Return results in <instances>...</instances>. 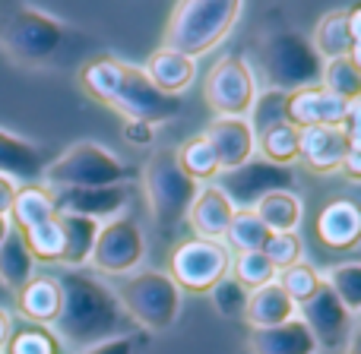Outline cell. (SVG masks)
<instances>
[{
  "label": "cell",
  "instance_id": "cell-1",
  "mask_svg": "<svg viewBox=\"0 0 361 354\" xmlns=\"http://www.w3.org/2000/svg\"><path fill=\"white\" fill-rule=\"evenodd\" d=\"M57 282H61L63 304L51 332L57 336L61 348H73L80 354L99 342L124 336L127 313L121 310L118 298L114 291H108V285H102L92 275L73 272V269L63 272Z\"/></svg>",
  "mask_w": 361,
  "mask_h": 354
},
{
  "label": "cell",
  "instance_id": "cell-36",
  "mask_svg": "<svg viewBox=\"0 0 361 354\" xmlns=\"http://www.w3.org/2000/svg\"><path fill=\"white\" fill-rule=\"evenodd\" d=\"M324 282L352 317L361 313V263H339L330 269V275H324Z\"/></svg>",
  "mask_w": 361,
  "mask_h": 354
},
{
  "label": "cell",
  "instance_id": "cell-9",
  "mask_svg": "<svg viewBox=\"0 0 361 354\" xmlns=\"http://www.w3.org/2000/svg\"><path fill=\"white\" fill-rule=\"evenodd\" d=\"M225 275H231V250L222 241L190 237L169 260V279L187 294H209Z\"/></svg>",
  "mask_w": 361,
  "mask_h": 354
},
{
  "label": "cell",
  "instance_id": "cell-47",
  "mask_svg": "<svg viewBox=\"0 0 361 354\" xmlns=\"http://www.w3.org/2000/svg\"><path fill=\"white\" fill-rule=\"evenodd\" d=\"M345 354H361V336H358V332H352V336H349V345H345Z\"/></svg>",
  "mask_w": 361,
  "mask_h": 354
},
{
  "label": "cell",
  "instance_id": "cell-5",
  "mask_svg": "<svg viewBox=\"0 0 361 354\" xmlns=\"http://www.w3.org/2000/svg\"><path fill=\"white\" fill-rule=\"evenodd\" d=\"M42 177L51 190H89V187L130 184L137 171L127 162H121L114 152H108L105 146L92 143V139H80L57 158H51Z\"/></svg>",
  "mask_w": 361,
  "mask_h": 354
},
{
  "label": "cell",
  "instance_id": "cell-3",
  "mask_svg": "<svg viewBox=\"0 0 361 354\" xmlns=\"http://www.w3.org/2000/svg\"><path fill=\"white\" fill-rule=\"evenodd\" d=\"M241 10L244 4H238V0H184V4H175L169 25H165L162 48L197 61L231 35L235 23L241 19Z\"/></svg>",
  "mask_w": 361,
  "mask_h": 354
},
{
  "label": "cell",
  "instance_id": "cell-49",
  "mask_svg": "<svg viewBox=\"0 0 361 354\" xmlns=\"http://www.w3.org/2000/svg\"><path fill=\"white\" fill-rule=\"evenodd\" d=\"M6 298V291H4V288H0V301H4Z\"/></svg>",
  "mask_w": 361,
  "mask_h": 354
},
{
  "label": "cell",
  "instance_id": "cell-38",
  "mask_svg": "<svg viewBox=\"0 0 361 354\" xmlns=\"http://www.w3.org/2000/svg\"><path fill=\"white\" fill-rule=\"evenodd\" d=\"M320 282H324V275H320L317 269L311 266V263L288 266V269H282V272L276 275V285H279L282 291H286L288 298L295 301V304H301V301L311 298V294L320 288Z\"/></svg>",
  "mask_w": 361,
  "mask_h": 354
},
{
  "label": "cell",
  "instance_id": "cell-42",
  "mask_svg": "<svg viewBox=\"0 0 361 354\" xmlns=\"http://www.w3.org/2000/svg\"><path fill=\"white\" fill-rule=\"evenodd\" d=\"M124 139L133 146H152L156 127L146 124V120H124Z\"/></svg>",
  "mask_w": 361,
  "mask_h": 354
},
{
  "label": "cell",
  "instance_id": "cell-21",
  "mask_svg": "<svg viewBox=\"0 0 361 354\" xmlns=\"http://www.w3.org/2000/svg\"><path fill=\"white\" fill-rule=\"evenodd\" d=\"M317 237L330 250H355L361 241V212L352 199H333L317 215Z\"/></svg>",
  "mask_w": 361,
  "mask_h": 354
},
{
  "label": "cell",
  "instance_id": "cell-23",
  "mask_svg": "<svg viewBox=\"0 0 361 354\" xmlns=\"http://www.w3.org/2000/svg\"><path fill=\"white\" fill-rule=\"evenodd\" d=\"M314 345L307 326L298 317L288 320L282 326H269V329H250L247 351L244 354H314Z\"/></svg>",
  "mask_w": 361,
  "mask_h": 354
},
{
  "label": "cell",
  "instance_id": "cell-16",
  "mask_svg": "<svg viewBox=\"0 0 361 354\" xmlns=\"http://www.w3.org/2000/svg\"><path fill=\"white\" fill-rule=\"evenodd\" d=\"M349 101L330 95L324 86H311L292 92L286 101V120L295 130H305V127H339L343 118L349 114Z\"/></svg>",
  "mask_w": 361,
  "mask_h": 354
},
{
  "label": "cell",
  "instance_id": "cell-14",
  "mask_svg": "<svg viewBox=\"0 0 361 354\" xmlns=\"http://www.w3.org/2000/svg\"><path fill=\"white\" fill-rule=\"evenodd\" d=\"M298 320L307 326L314 345H324V348H339L352 332V313L339 304L326 282H320L317 291L298 304Z\"/></svg>",
  "mask_w": 361,
  "mask_h": 354
},
{
  "label": "cell",
  "instance_id": "cell-46",
  "mask_svg": "<svg viewBox=\"0 0 361 354\" xmlns=\"http://www.w3.org/2000/svg\"><path fill=\"white\" fill-rule=\"evenodd\" d=\"M10 332H13V317H10V310H6V307H0V351H4Z\"/></svg>",
  "mask_w": 361,
  "mask_h": 354
},
{
  "label": "cell",
  "instance_id": "cell-40",
  "mask_svg": "<svg viewBox=\"0 0 361 354\" xmlns=\"http://www.w3.org/2000/svg\"><path fill=\"white\" fill-rule=\"evenodd\" d=\"M286 101H288L286 92H273V89L257 92V101L247 114L250 118L247 124H250V130H254V137L260 130H267V127H273V124H286Z\"/></svg>",
  "mask_w": 361,
  "mask_h": 354
},
{
  "label": "cell",
  "instance_id": "cell-22",
  "mask_svg": "<svg viewBox=\"0 0 361 354\" xmlns=\"http://www.w3.org/2000/svg\"><path fill=\"white\" fill-rule=\"evenodd\" d=\"M143 73L162 95L178 99V95H184L187 89L193 86V80H197V61H190V57H184V54H175V51L159 48L149 54Z\"/></svg>",
  "mask_w": 361,
  "mask_h": 354
},
{
  "label": "cell",
  "instance_id": "cell-28",
  "mask_svg": "<svg viewBox=\"0 0 361 354\" xmlns=\"http://www.w3.org/2000/svg\"><path fill=\"white\" fill-rule=\"evenodd\" d=\"M32 266H35V260H32L23 234H19L16 228H10L4 237V244H0V288L16 294L19 288L35 275Z\"/></svg>",
  "mask_w": 361,
  "mask_h": 354
},
{
  "label": "cell",
  "instance_id": "cell-41",
  "mask_svg": "<svg viewBox=\"0 0 361 354\" xmlns=\"http://www.w3.org/2000/svg\"><path fill=\"white\" fill-rule=\"evenodd\" d=\"M212 304H216V310L222 313L225 320H238L244 317V304H247V291H244L241 285H238L231 275H225L222 282H219L216 288L209 291Z\"/></svg>",
  "mask_w": 361,
  "mask_h": 354
},
{
  "label": "cell",
  "instance_id": "cell-44",
  "mask_svg": "<svg viewBox=\"0 0 361 354\" xmlns=\"http://www.w3.org/2000/svg\"><path fill=\"white\" fill-rule=\"evenodd\" d=\"M339 171H343L345 180H352V184H358V180H361V143H355L349 152H345Z\"/></svg>",
  "mask_w": 361,
  "mask_h": 354
},
{
  "label": "cell",
  "instance_id": "cell-20",
  "mask_svg": "<svg viewBox=\"0 0 361 354\" xmlns=\"http://www.w3.org/2000/svg\"><path fill=\"white\" fill-rule=\"evenodd\" d=\"M61 304H63V294H61V282H57L54 275H32L16 291L19 313H23V320L32 326L51 329L57 313H61Z\"/></svg>",
  "mask_w": 361,
  "mask_h": 354
},
{
  "label": "cell",
  "instance_id": "cell-45",
  "mask_svg": "<svg viewBox=\"0 0 361 354\" xmlns=\"http://www.w3.org/2000/svg\"><path fill=\"white\" fill-rule=\"evenodd\" d=\"M16 180L10 177H0V218H10V209H13V199H16Z\"/></svg>",
  "mask_w": 361,
  "mask_h": 354
},
{
  "label": "cell",
  "instance_id": "cell-43",
  "mask_svg": "<svg viewBox=\"0 0 361 354\" xmlns=\"http://www.w3.org/2000/svg\"><path fill=\"white\" fill-rule=\"evenodd\" d=\"M133 351H137L133 336H118V339H108V342L92 345V348H86L80 354H133Z\"/></svg>",
  "mask_w": 361,
  "mask_h": 354
},
{
  "label": "cell",
  "instance_id": "cell-19",
  "mask_svg": "<svg viewBox=\"0 0 361 354\" xmlns=\"http://www.w3.org/2000/svg\"><path fill=\"white\" fill-rule=\"evenodd\" d=\"M231 215H235V206L228 203V196H225L216 184H206V187H200V193L190 203V212H187L184 222L190 225L193 237L222 241L231 225Z\"/></svg>",
  "mask_w": 361,
  "mask_h": 354
},
{
  "label": "cell",
  "instance_id": "cell-31",
  "mask_svg": "<svg viewBox=\"0 0 361 354\" xmlns=\"http://www.w3.org/2000/svg\"><path fill=\"white\" fill-rule=\"evenodd\" d=\"M320 86L330 95L358 105L361 99V63L358 57H336V61H324V73H320Z\"/></svg>",
  "mask_w": 361,
  "mask_h": 354
},
{
  "label": "cell",
  "instance_id": "cell-27",
  "mask_svg": "<svg viewBox=\"0 0 361 354\" xmlns=\"http://www.w3.org/2000/svg\"><path fill=\"white\" fill-rule=\"evenodd\" d=\"M61 222V234H63V253L57 266H67V269H80L89 263L95 247V237H99V222L92 218H82V215H57Z\"/></svg>",
  "mask_w": 361,
  "mask_h": 354
},
{
  "label": "cell",
  "instance_id": "cell-25",
  "mask_svg": "<svg viewBox=\"0 0 361 354\" xmlns=\"http://www.w3.org/2000/svg\"><path fill=\"white\" fill-rule=\"evenodd\" d=\"M44 171V156L35 143L0 130V177L10 180H35Z\"/></svg>",
  "mask_w": 361,
  "mask_h": 354
},
{
  "label": "cell",
  "instance_id": "cell-39",
  "mask_svg": "<svg viewBox=\"0 0 361 354\" xmlns=\"http://www.w3.org/2000/svg\"><path fill=\"white\" fill-rule=\"evenodd\" d=\"M263 256L273 263L276 272L288 266H298L305 263V244H301L298 231H286V234H269L267 244H263Z\"/></svg>",
  "mask_w": 361,
  "mask_h": 354
},
{
  "label": "cell",
  "instance_id": "cell-13",
  "mask_svg": "<svg viewBox=\"0 0 361 354\" xmlns=\"http://www.w3.org/2000/svg\"><path fill=\"white\" fill-rule=\"evenodd\" d=\"M133 184L118 187H89V190H51L57 215H82L105 225L111 218H121V212L133 203Z\"/></svg>",
  "mask_w": 361,
  "mask_h": 354
},
{
  "label": "cell",
  "instance_id": "cell-34",
  "mask_svg": "<svg viewBox=\"0 0 361 354\" xmlns=\"http://www.w3.org/2000/svg\"><path fill=\"white\" fill-rule=\"evenodd\" d=\"M61 351H63L61 342H57V336L51 329L23 323V326H13L0 354H61Z\"/></svg>",
  "mask_w": 361,
  "mask_h": 354
},
{
  "label": "cell",
  "instance_id": "cell-35",
  "mask_svg": "<svg viewBox=\"0 0 361 354\" xmlns=\"http://www.w3.org/2000/svg\"><path fill=\"white\" fill-rule=\"evenodd\" d=\"M231 269L235 275L231 279L244 288V291H257L263 285H273L276 282V269L273 263L263 256V250H254V253H231Z\"/></svg>",
  "mask_w": 361,
  "mask_h": 354
},
{
  "label": "cell",
  "instance_id": "cell-29",
  "mask_svg": "<svg viewBox=\"0 0 361 354\" xmlns=\"http://www.w3.org/2000/svg\"><path fill=\"white\" fill-rule=\"evenodd\" d=\"M257 218L267 225L269 234H286V231H295L301 225V215H305V206H301V196L295 190H279L263 196L260 203L254 206Z\"/></svg>",
  "mask_w": 361,
  "mask_h": 354
},
{
  "label": "cell",
  "instance_id": "cell-12",
  "mask_svg": "<svg viewBox=\"0 0 361 354\" xmlns=\"http://www.w3.org/2000/svg\"><path fill=\"white\" fill-rule=\"evenodd\" d=\"M222 184H216L219 190L228 196V203L235 209H254L263 196L269 193H279V190H295V175L292 168H279V165H269L263 158H250L244 162L241 168L235 171H225Z\"/></svg>",
  "mask_w": 361,
  "mask_h": 354
},
{
  "label": "cell",
  "instance_id": "cell-6",
  "mask_svg": "<svg viewBox=\"0 0 361 354\" xmlns=\"http://www.w3.org/2000/svg\"><path fill=\"white\" fill-rule=\"evenodd\" d=\"M63 42V25L51 13L29 4H13L0 16V51L10 61L35 67L54 57Z\"/></svg>",
  "mask_w": 361,
  "mask_h": 354
},
{
  "label": "cell",
  "instance_id": "cell-32",
  "mask_svg": "<svg viewBox=\"0 0 361 354\" xmlns=\"http://www.w3.org/2000/svg\"><path fill=\"white\" fill-rule=\"evenodd\" d=\"M175 162H178V168L184 171L190 180H216L219 175H222V168H219V158H216V152H212V146L203 139V133L200 137H190V139H184V143L175 149Z\"/></svg>",
  "mask_w": 361,
  "mask_h": 354
},
{
  "label": "cell",
  "instance_id": "cell-18",
  "mask_svg": "<svg viewBox=\"0 0 361 354\" xmlns=\"http://www.w3.org/2000/svg\"><path fill=\"white\" fill-rule=\"evenodd\" d=\"M352 146L355 143H352L339 127H305V130H298L301 162H305L314 175L339 171V165H343L345 152H349Z\"/></svg>",
  "mask_w": 361,
  "mask_h": 354
},
{
  "label": "cell",
  "instance_id": "cell-7",
  "mask_svg": "<svg viewBox=\"0 0 361 354\" xmlns=\"http://www.w3.org/2000/svg\"><path fill=\"white\" fill-rule=\"evenodd\" d=\"M143 190L162 234H175L190 212V203L197 199L200 184L178 168L175 149H159L143 168Z\"/></svg>",
  "mask_w": 361,
  "mask_h": 354
},
{
  "label": "cell",
  "instance_id": "cell-30",
  "mask_svg": "<svg viewBox=\"0 0 361 354\" xmlns=\"http://www.w3.org/2000/svg\"><path fill=\"white\" fill-rule=\"evenodd\" d=\"M257 146H260V158L279 168H292L295 162H301L298 149V130L292 124H273L267 130L257 133Z\"/></svg>",
  "mask_w": 361,
  "mask_h": 354
},
{
  "label": "cell",
  "instance_id": "cell-10",
  "mask_svg": "<svg viewBox=\"0 0 361 354\" xmlns=\"http://www.w3.org/2000/svg\"><path fill=\"white\" fill-rule=\"evenodd\" d=\"M206 105L216 118H244L257 101V73L241 54H225L206 76Z\"/></svg>",
  "mask_w": 361,
  "mask_h": 354
},
{
  "label": "cell",
  "instance_id": "cell-37",
  "mask_svg": "<svg viewBox=\"0 0 361 354\" xmlns=\"http://www.w3.org/2000/svg\"><path fill=\"white\" fill-rule=\"evenodd\" d=\"M23 241H25V247H29V253H32L35 263H61L63 234H61V222H57V218H51V222L25 231Z\"/></svg>",
  "mask_w": 361,
  "mask_h": 354
},
{
  "label": "cell",
  "instance_id": "cell-33",
  "mask_svg": "<svg viewBox=\"0 0 361 354\" xmlns=\"http://www.w3.org/2000/svg\"><path fill=\"white\" fill-rule=\"evenodd\" d=\"M267 237H269L267 225L257 218L254 209H235V215H231V225H228V231H225L222 244L228 250H235V253H254V250H263Z\"/></svg>",
  "mask_w": 361,
  "mask_h": 354
},
{
  "label": "cell",
  "instance_id": "cell-24",
  "mask_svg": "<svg viewBox=\"0 0 361 354\" xmlns=\"http://www.w3.org/2000/svg\"><path fill=\"white\" fill-rule=\"evenodd\" d=\"M295 317H298V304L273 282V285H263L257 291H247L241 320L250 329H269V326H282Z\"/></svg>",
  "mask_w": 361,
  "mask_h": 354
},
{
  "label": "cell",
  "instance_id": "cell-17",
  "mask_svg": "<svg viewBox=\"0 0 361 354\" xmlns=\"http://www.w3.org/2000/svg\"><path fill=\"white\" fill-rule=\"evenodd\" d=\"M203 139L212 146V152H216L222 175L225 171L241 168V165L250 162L257 152V137L244 118H216L209 127H206Z\"/></svg>",
  "mask_w": 361,
  "mask_h": 354
},
{
  "label": "cell",
  "instance_id": "cell-2",
  "mask_svg": "<svg viewBox=\"0 0 361 354\" xmlns=\"http://www.w3.org/2000/svg\"><path fill=\"white\" fill-rule=\"evenodd\" d=\"M82 89L99 105L118 111L124 120H146V124H165L180 111V99L162 95L149 80L143 67L118 61V57H95L80 73Z\"/></svg>",
  "mask_w": 361,
  "mask_h": 354
},
{
  "label": "cell",
  "instance_id": "cell-4",
  "mask_svg": "<svg viewBox=\"0 0 361 354\" xmlns=\"http://www.w3.org/2000/svg\"><path fill=\"white\" fill-rule=\"evenodd\" d=\"M257 67L273 92H301V89L320 86L324 61L317 57L311 38L301 32H273L260 42L257 51Z\"/></svg>",
  "mask_w": 361,
  "mask_h": 354
},
{
  "label": "cell",
  "instance_id": "cell-8",
  "mask_svg": "<svg viewBox=\"0 0 361 354\" xmlns=\"http://www.w3.org/2000/svg\"><path fill=\"white\" fill-rule=\"evenodd\" d=\"M114 298L133 323L149 332L171 329L180 313L178 285L169 279V272H159V269H137L130 279L118 285Z\"/></svg>",
  "mask_w": 361,
  "mask_h": 354
},
{
  "label": "cell",
  "instance_id": "cell-26",
  "mask_svg": "<svg viewBox=\"0 0 361 354\" xmlns=\"http://www.w3.org/2000/svg\"><path fill=\"white\" fill-rule=\"evenodd\" d=\"M51 218H57V209H54V196H51L48 187H38V184L19 187L16 199H13V209H10V228L25 234V231L38 228V225L51 222Z\"/></svg>",
  "mask_w": 361,
  "mask_h": 354
},
{
  "label": "cell",
  "instance_id": "cell-15",
  "mask_svg": "<svg viewBox=\"0 0 361 354\" xmlns=\"http://www.w3.org/2000/svg\"><path fill=\"white\" fill-rule=\"evenodd\" d=\"M311 44L320 61H336V57H358L361 44V6L349 4L343 10H330L320 16L317 29L311 35Z\"/></svg>",
  "mask_w": 361,
  "mask_h": 354
},
{
  "label": "cell",
  "instance_id": "cell-11",
  "mask_svg": "<svg viewBox=\"0 0 361 354\" xmlns=\"http://www.w3.org/2000/svg\"><path fill=\"white\" fill-rule=\"evenodd\" d=\"M143 260H146V237L143 228L137 225V218L121 215L99 228L89 263L102 275H130L143 266Z\"/></svg>",
  "mask_w": 361,
  "mask_h": 354
},
{
  "label": "cell",
  "instance_id": "cell-48",
  "mask_svg": "<svg viewBox=\"0 0 361 354\" xmlns=\"http://www.w3.org/2000/svg\"><path fill=\"white\" fill-rule=\"evenodd\" d=\"M6 231H10V218H0V244H4Z\"/></svg>",
  "mask_w": 361,
  "mask_h": 354
}]
</instances>
